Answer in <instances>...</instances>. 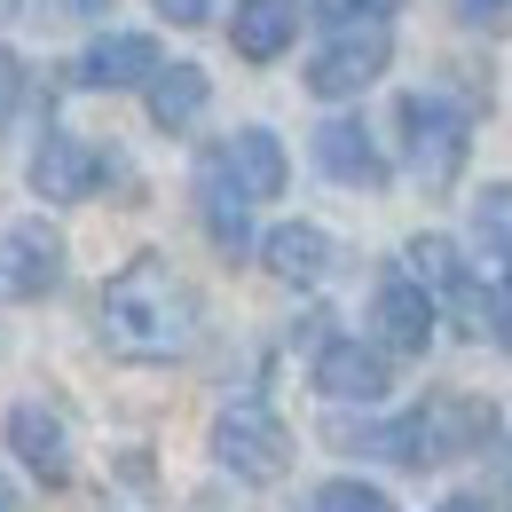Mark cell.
Masks as SVG:
<instances>
[{
  "label": "cell",
  "mask_w": 512,
  "mask_h": 512,
  "mask_svg": "<svg viewBox=\"0 0 512 512\" xmlns=\"http://www.w3.org/2000/svg\"><path fill=\"white\" fill-rule=\"evenodd\" d=\"M103 339L127 363H174V355H190V339H197V292L158 253H134L103 284Z\"/></svg>",
  "instance_id": "1"
},
{
  "label": "cell",
  "mask_w": 512,
  "mask_h": 512,
  "mask_svg": "<svg viewBox=\"0 0 512 512\" xmlns=\"http://www.w3.org/2000/svg\"><path fill=\"white\" fill-rule=\"evenodd\" d=\"M497 434V410L489 402H473V394H426L410 418H394V426H331V442L339 449H379L394 465H449V457H465V449H481Z\"/></svg>",
  "instance_id": "2"
},
{
  "label": "cell",
  "mask_w": 512,
  "mask_h": 512,
  "mask_svg": "<svg viewBox=\"0 0 512 512\" xmlns=\"http://www.w3.org/2000/svg\"><path fill=\"white\" fill-rule=\"evenodd\" d=\"M402 142H410V174L426 190H449L457 166H465V142H473V111L457 95H442V87L402 95Z\"/></svg>",
  "instance_id": "3"
},
{
  "label": "cell",
  "mask_w": 512,
  "mask_h": 512,
  "mask_svg": "<svg viewBox=\"0 0 512 512\" xmlns=\"http://www.w3.org/2000/svg\"><path fill=\"white\" fill-rule=\"evenodd\" d=\"M213 457H221L237 481H276V473L292 465V434H284V418H276L268 402H229V410L213 418Z\"/></svg>",
  "instance_id": "4"
},
{
  "label": "cell",
  "mask_w": 512,
  "mask_h": 512,
  "mask_svg": "<svg viewBox=\"0 0 512 512\" xmlns=\"http://www.w3.org/2000/svg\"><path fill=\"white\" fill-rule=\"evenodd\" d=\"M386 56H394V32L386 24H331V40H323L316 64H308V95L347 103V95H363L386 71Z\"/></svg>",
  "instance_id": "5"
},
{
  "label": "cell",
  "mask_w": 512,
  "mask_h": 512,
  "mask_svg": "<svg viewBox=\"0 0 512 512\" xmlns=\"http://www.w3.org/2000/svg\"><path fill=\"white\" fill-rule=\"evenodd\" d=\"M410 284H418L434 308H449L473 339H489V292L473 284V268L457 260L449 237H418V245H410Z\"/></svg>",
  "instance_id": "6"
},
{
  "label": "cell",
  "mask_w": 512,
  "mask_h": 512,
  "mask_svg": "<svg viewBox=\"0 0 512 512\" xmlns=\"http://www.w3.org/2000/svg\"><path fill=\"white\" fill-rule=\"evenodd\" d=\"M371 331H379V355H426V339H434V300L410 284V268H386L379 292H371Z\"/></svg>",
  "instance_id": "7"
},
{
  "label": "cell",
  "mask_w": 512,
  "mask_h": 512,
  "mask_svg": "<svg viewBox=\"0 0 512 512\" xmlns=\"http://www.w3.org/2000/svg\"><path fill=\"white\" fill-rule=\"evenodd\" d=\"M56 276H64V237L48 221H16L0 237V292L8 300H48Z\"/></svg>",
  "instance_id": "8"
},
{
  "label": "cell",
  "mask_w": 512,
  "mask_h": 512,
  "mask_svg": "<svg viewBox=\"0 0 512 512\" xmlns=\"http://www.w3.org/2000/svg\"><path fill=\"white\" fill-rule=\"evenodd\" d=\"M205 166H213V174H221L229 190L245 197V205H268V197H276L284 182H292V166H284V142H276L268 127L229 134V142H221V150H213Z\"/></svg>",
  "instance_id": "9"
},
{
  "label": "cell",
  "mask_w": 512,
  "mask_h": 512,
  "mask_svg": "<svg viewBox=\"0 0 512 512\" xmlns=\"http://www.w3.org/2000/svg\"><path fill=\"white\" fill-rule=\"evenodd\" d=\"M32 190L48 197V205L95 197L103 190V150L79 142V134H40V150H32Z\"/></svg>",
  "instance_id": "10"
},
{
  "label": "cell",
  "mask_w": 512,
  "mask_h": 512,
  "mask_svg": "<svg viewBox=\"0 0 512 512\" xmlns=\"http://www.w3.org/2000/svg\"><path fill=\"white\" fill-rule=\"evenodd\" d=\"M8 449H16L48 489L71 481V426H64L56 402H16V410H8Z\"/></svg>",
  "instance_id": "11"
},
{
  "label": "cell",
  "mask_w": 512,
  "mask_h": 512,
  "mask_svg": "<svg viewBox=\"0 0 512 512\" xmlns=\"http://www.w3.org/2000/svg\"><path fill=\"white\" fill-rule=\"evenodd\" d=\"M316 386L331 402H386V386H394V363H386L379 347H363V339H331L316 355Z\"/></svg>",
  "instance_id": "12"
},
{
  "label": "cell",
  "mask_w": 512,
  "mask_h": 512,
  "mask_svg": "<svg viewBox=\"0 0 512 512\" xmlns=\"http://www.w3.org/2000/svg\"><path fill=\"white\" fill-rule=\"evenodd\" d=\"M150 71H158V40L150 32H103V40H87V56H79V87H150Z\"/></svg>",
  "instance_id": "13"
},
{
  "label": "cell",
  "mask_w": 512,
  "mask_h": 512,
  "mask_svg": "<svg viewBox=\"0 0 512 512\" xmlns=\"http://www.w3.org/2000/svg\"><path fill=\"white\" fill-rule=\"evenodd\" d=\"M316 166L331 174V182H347V190H379L386 182V158L371 150L363 119H323L316 127Z\"/></svg>",
  "instance_id": "14"
},
{
  "label": "cell",
  "mask_w": 512,
  "mask_h": 512,
  "mask_svg": "<svg viewBox=\"0 0 512 512\" xmlns=\"http://www.w3.org/2000/svg\"><path fill=\"white\" fill-rule=\"evenodd\" d=\"M229 40H237L245 64H276V56L300 40V0H237Z\"/></svg>",
  "instance_id": "15"
},
{
  "label": "cell",
  "mask_w": 512,
  "mask_h": 512,
  "mask_svg": "<svg viewBox=\"0 0 512 512\" xmlns=\"http://www.w3.org/2000/svg\"><path fill=\"white\" fill-rule=\"evenodd\" d=\"M260 260H268V276H284V284H323L339 253H331V237H323L316 221H284V229H268Z\"/></svg>",
  "instance_id": "16"
},
{
  "label": "cell",
  "mask_w": 512,
  "mask_h": 512,
  "mask_svg": "<svg viewBox=\"0 0 512 512\" xmlns=\"http://www.w3.org/2000/svg\"><path fill=\"white\" fill-rule=\"evenodd\" d=\"M205 95H213V87H205V71H197V64H158V71H150V119H158L166 134L197 127Z\"/></svg>",
  "instance_id": "17"
},
{
  "label": "cell",
  "mask_w": 512,
  "mask_h": 512,
  "mask_svg": "<svg viewBox=\"0 0 512 512\" xmlns=\"http://www.w3.org/2000/svg\"><path fill=\"white\" fill-rule=\"evenodd\" d=\"M197 205H205V229H213L221 253H245V245H253V229H245V197L229 190L213 166H197Z\"/></svg>",
  "instance_id": "18"
},
{
  "label": "cell",
  "mask_w": 512,
  "mask_h": 512,
  "mask_svg": "<svg viewBox=\"0 0 512 512\" xmlns=\"http://www.w3.org/2000/svg\"><path fill=\"white\" fill-rule=\"evenodd\" d=\"M308 512H394V505H386V489H371V481H323L316 497H308Z\"/></svg>",
  "instance_id": "19"
},
{
  "label": "cell",
  "mask_w": 512,
  "mask_h": 512,
  "mask_svg": "<svg viewBox=\"0 0 512 512\" xmlns=\"http://www.w3.org/2000/svg\"><path fill=\"white\" fill-rule=\"evenodd\" d=\"M473 229H481V245H489V260L512 253V190H489L481 205H473Z\"/></svg>",
  "instance_id": "20"
},
{
  "label": "cell",
  "mask_w": 512,
  "mask_h": 512,
  "mask_svg": "<svg viewBox=\"0 0 512 512\" xmlns=\"http://www.w3.org/2000/svg\"><path fill=\"white\" fill-rule=\"evenodd\" d=\"M331 24H386L394 16V0H316Z\"/></svg>",
  "instance_id": "21"
},
{
  "label": "cell",
  "mask_w": 512,
  "mask_h": 512,
  "mask_svg": "<svg viewBox=\"0 0 512 512\" xmlns=\"http://www.w3.org/2000/svg\"><path fill=\"white\" fill-rule=\"evenodd\" d=\"M150 8H158L166 24H205V16H213V0H150Z\"/></svg>",
  "instance_id": "22"
},
{
  "label": "cell",
  "mask_w": 512,
  "mask_h": 512,
  "mask_svg": "<svg viewBox=\"0 0 512 512\" xmlns=\"http://www.w3.org/2000/svg\"><path fill=\"white\" fill-rule=\"evenodd\" d=\"M457 8H465V24H481V32L505 24V0H457Z\"/></svg>",
  "instance_id": "23"
},
{
  "label": "cell",
  "mask_w": 512,
  "mask_h": 512,
  "mask_svg": "<svg viewBox=\"0 0 512 512\" xmlns=\"http://www.w3.org/2000/svg\"><path fill=\"white\" fill-rule=\"evenodd\" d=\"M64 16H111V0H56Z\"/></svg>",
  "instance_id": "24"
},
{
  "label": "cell",
  "mask_w": 512,
  "mask_h": 512,
  "mask_svg": "<svg viewBox=\"0 0 512 512\" xmlns=\"http://www.w3.org/2000/svg\"><path fill=\"white\" fill-rule=\"evenodd\" d=\"M442 512H481V505H473V497H449V505Z\"/></svg>",
  "instance_id": "25"
},
{
  "label": "cell",
  "mask_w": 512,
  "mask_h": 512,
  "mask_svg": "<svg viewBox=\"0 0 512 512\" xmlns=\"http://www.w3.org/2000/svg\"><path fill=\"white\" fill-rule=\"evenodd\" d=\"M0 512H16V489H8V481H0Z\"/></svg>",
  "instance_id": "26"
}]
</instances>
